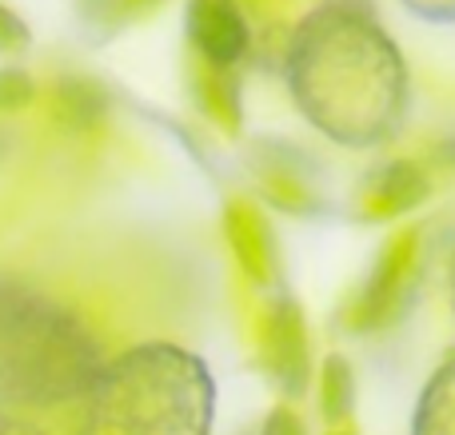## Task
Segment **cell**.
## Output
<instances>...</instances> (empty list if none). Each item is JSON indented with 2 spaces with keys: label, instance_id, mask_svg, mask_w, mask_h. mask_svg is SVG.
I'll list each match as a JSON object with an SVG mask.
<instances>
[{
  "label": "cell",
  "instance_id": "cell-14",
  "mask_svg": "<svg viewBox=\"0 0 455 435\" xmlns=\"http://www.w3.org/2000/svg\"><path fill=\"white\" fill-rule=\"evenodd\" d=\"M0 435H48L36 423H24L20 415H12V407H0Z\"/></svg>",
  "mask_w": 455,
  "mask_h": 435
},
{
  "label": "cell",
  "instance_id": "cell-1",
  "mask_svg": "<svg viewBox=\"0 0 455 435\" xmlns=\"http://www.w3.org/2000/svg\"><path fill=\"white\" fill-rule=\"evenodd\" d=\"M291 88L304 116L352 148L395 136L408 116V68L387 32L355 8H323L304 20Z\"/></svg>",
  "mask_w": 455,
  "mask_h": 435
},
{
  "label": "cell",
  "instance_id": "cell-11",
  "mask_svg": "<svg viewBox=\"0 0 455 435\" xmlns=\"http://www.w3.org/2000/svg\"><path fill=\"white\" fill-rule=\"evenodd\" d=\"M148 4H156V0H84V8H92V16H112V20L140 16Z\"/></svg>",
  "mask_w": 455,
  "mask_h": 435
},
{
  "label": "cell",
  "instance_id": "cell-7",
  "mask_svg": "<svg viewBox=\"0 0 455 435\" xmlns=\"http://www.w3.org/2000/svg\"><path fill=\"white\" fill-rule=\"evenodd\" d=\"M275 372H280V380L288 384L291 392L304 388L307 380V356H304V332H299V316L296 308H288L283 304L280 308V324H275Z\"/></svg>",
  "mask_w": 455,
  "mask_h": 435
},
{
  "label": "cell",
  "instance_id": "cell-8",
  "mask_svg": "<svg viewBox=\"0 0 455 435\" xmlns=\"http://www.w3.org/2000/svg\"><path fill=\"white\" fill-rule=\"evenodd\" d=\"M376 196L387 212H403V208H411L416 200L427 196V180L416 164H392V168H384V176H379Z\"/></svg>",
  "mask_w": 455,
  "mask_h": 435
},
{
  "label": "cell",
  "instance_id": "cell-9",
  "mask_svg": "<svg viewBox=\"0 0 455 435\" xmlns=\"http://www.w3.org/2000/svg\"><path fill=\"white\" fill-rule=\"evenodd\" d=\"M323 412H328V420H344L352 412V372L339 356L328 360V368H323Z\"/></svg>",
  "mask_w": 455,
  "mask_h": 435
},
{
  "label": "cell",
  "instance_id": "cell-10",
  "mask_svg": "<svg viewBox=\"0 0 455 435\" xmlns=\"http://www.w3.org/2000/svg\"><path fill=\"white\" fill-rule=\"evenodd\" d=\"M28 96H32V80L24 72H0V112L28 104Z\"/></svg>",
  "mask_w": 455,
  "mask_h": 435
},
{
  "label": "cell",
  "instance_id": "cell-16",
  "mask_svg": "<svg viewBox=\"0 0 455 435\" xmlns=\"http://www.w3.org/2000/svg\"><path fill=\"white\" fill-rule=\"evenodd\" d=\"M336 435H344V431H336Z\"/></svg>",
  "mask_w": 455,
  "mask_h": 435
},
{
  "label": "cell",
  "instance_id": "cell-2",
  "mask_svg": "<svg viewBox=\"0 0 455 435\" xmlns=\"http://www.w3.org/2000/svg\"><path fill=\"white\" fill-rule=\"evenodd\" d=\"M104 364L76 312L24 280L0 276V407L84 399Z\"/></svg>",
  "mask_w": 455,
  "mask_h": 435
},
{
  "label": "cell",
  "instance_id": "cell-15",
  "mask_svg": "<svg viewBox=\"0 0 455 435\" xmlns=\"http://www.w3.org/2000/svg\"><path fill=\"white\" fill-rule=\"evenodd\" d=\"M451 308H455V264H451Z\"/></svg>",
  "mask_w": 455,
  "mask_h": 435
},
{
  "label": "cell",
  "instance_id": "cell-13",
  "mask_svg": "<svg viewBox=\"0 0 455 435\" xmlns=\"http://www.w3.org/2000/svg\"><path fill=\"white\" fill-rule=\"evenodd\" d=\"M427 20H455V0H408Z\"/></svg>",
  "mask_w": 455,
  "mask_h": 435
},
{
  "label": "cell",
  "instance_id": "cell-4",
  "mask_svg": "<svg viewBox=\"0 0 455 435\" xmlns=\"http://www.w3.org/2000/svg\"><path fill=\"white\" fill-rule=\"evenodd\" d=\"M188 36L200 60L220 68L248 52V20L235 0H188Z\"/></svg>",
  "mask_w": 455,
  "mask_h": 435
},
{
  "label": "cell",
  "instance_id": "cell-5",
  "mask_svg": "<svg viewBox=\"0 0 455 435\" xmlns=\"http://www.w3.org/2000/svg\"><path fill=\"white\" fill-rule=\"evenodd\" d=\"M411 260H416V236H400L392 248L384 252V260L376 264V276H371L368 292L360 300V324H379L387 320L392 304L400 300L403 292V276L411 272Z\"/></svg>",
  "mask_w": 455,
  "mask_h": 435
},
{
  "label": "cell",
  "instance_id": "cell-3",
  "mask_svg": "<svg viewBox=\"0 0 455 435\" xmlns=\"http://www.w3.org/2000/svg\"><path fill=\"white\" fill-rule=\"evenodd\" d=\"M212 404V376L192 352L140 344L96 376L80 435H208Z\"/></svg>",
  "mask_w": 455,
  "mask_h": 435
},
{
  "label": "cell",
  "instance_id": "cell-12",
  "mask_svg": "<svg viewBox=\"0 0 455 435\" xmlns=\"http://www.w3.org/2000/svg\"><path fill=\"white\" fill-rule=\"evenodd\" d=\"M264 435H304V423H299L296 415L288 412V407H275V412L267 415Z\"/></svg>",
  "mask_w": 455,
  "mask_h": 435
},
{
  "label": "cell",
  "instance_id": "cell-6",
  "mask_svg": "<svg viewBox=\"0 0 455 435\" xmlns=\"http://www.w3.org/2000/svg\"><path fill=\"white\" fill-rule=\"evenodd\" d=\"M411 435H455V352L435 368L416 404Z\"/></svg>",
  "mask_w": 455,
  "mask_h": 435
}]
</instances>
